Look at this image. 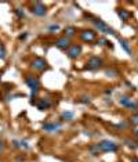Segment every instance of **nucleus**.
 <instances>
[{
    "label": "nucleus",
    "mask_w": 138,
    "mask_h": 162,
    "mask_svg": "<svg viewBox=\"0 0 138 162\" xmlns=\"http://www.w3.org/2000/svg\"><path fill=\"white\" fill-rule=\"evenodd\" d=\"M97 148L99 151H104V152H113V151H118V144L115 141H109V140H102V141H99L97 144Z\"/></svg>",
    "instance_id": "obj_1"
},
{
    "label": "nucleus",
    "mask_w": 138,
    "mask_h": 162,
    "mask_svg": "<svg viewBox=\"0 0 138 162\" xmlns=\"http://www.w3.org/2000/svg\"><path fill=\"white\" fill-rule=\"evenodd\" d=\"M94 22V25H95V28L98 29L99 32H102V33H107V35H115V31L110 26H108L104 21H99V20H95V21H93Z\"/></svg>",
    "instance_id": "obj_2"
},
{
    "label": "nucleus",
    "mask_w": 138,
    "mask_h": 162,
    "mask_svg": "<svg viewBox=\"0 0 138 162\" xmlns=\"http://www.w3.org/2000/svg\"><path fill=\"white\" fill-rule=\"evenodd\" d=\"M26 85L31 87L32 90V96H35L39 92V79L35 76H28L26 78Z\"/></svg>",
    "instance_id": "obj_3"
},
{
    "label": "nucleus",
    "mask_w": 138,
    "mask_h": 162,
    "mask_svg": "<svg viewBox=\"0 0 138 162\" xmlns=\"http://www.w3.org/2000/svg\"><path fill=\"white\" fill-rule=\"evenodd\" d=\"M32 14H35L37 17H43L46 15V6L43 3H40V1H36L33 6H32Z\"/></svg>",
    "instance_id": "obj_4"
},
{
    "label": "nucleus",
    "mask_w": 138,
    "mask_h": 162,
    "mask_svg": "<svg viewBox=\"0 0 138 162\" xmlns=\"http://www.w3.org/2000/svg\"><path fill=\"white\" fill-rule=\"evenodd\" d=\"M102 64L104 62L99 57H91L88 62H87V67H88V69H98L102 67Z\"/></svg>",
    "instance_id": "obj_5"
},
{
    "label": "nucleus",
    "mask_w": 138,
    "mask_h": 162,
    "mask_svg": "<svg viewBox=\"0 0 138 162\" xmlns=\"http://www.w3.org/2000/svg\"><path fill=\"white\" fill-rule=\"evenodd\" d=\"M120 104H122L123 107H127V108H130V109H137L138 108V103L134 101V100L130 98V97H122L120 98Z\"/></svg>",
    "instance_id": "obj_6"
},
{
    "label": "nucleus",
    "mask_w": 138,
    "mask_h": 162,
    "mask_svg": "<svg viewBox=\"0 0 138 162\" xmlns=\"http://www.w3.org/2000/svg\"><path fill=\"white\" fill-rule=\"evenodd\" d=\"M32 67L36 71H44V69L47 68V62L43 58H35V60L32 61Z\"/></svg>",
    "instance_id": "obj_7"
},
{
    "label": "nucleus",
    "mask_w": 138,
    "mask_h": 162,
    "mask_svg": "<svg viewBox=\"0 0 138 162\" xmlns=\"http://www.w3.org/2000/svg\"><path fill=\"white\" fill-rule=\"evenodd\" d=\"M82 53V47L77 45L75 46H71V47H68V56L71 57V58H77Z\"/></svg>",
    "instance_id": "obj_8"
},
{
    "label": "nucleus",
    "mask_w": 138,
    "mask_h": 162,
    "mask_svg": "<svg viewBox=\"0 0 138 162\" xmlns=\"http://www.w3.org/2000/svg\"><path fill=\"white\" fill-rule=\"evenodd\" d=\"M80 37H82L83 42H93L95 39V33L93 31H82Z\"/></svg>",
    "instance_id": "obj_9"
},
{
    "label": "nucleus",
    "mask_w": 138,
    "mask_h": 162,
    "mask_svg": "<svg viewBox=\"0 0 138 162\" xmlns=\"http://www.w3.org/2000/svg\"><path fill=\"white\" fill-rule=\"evenodd\" d=\"M43 129L48 133L58 132V130H61V123H46V125H43Z\"/></svg>",
    "instance_id": "obj_10"
},
{
    "label": "nucleus",
    "mask_w": 138,
    "mask_h": 162,
    "mask_svg": "<svg viewBox=\"0 0 138 162\" xmlns=\"http://www.w3.org/2000/svg\"><path fill=\"white\" fill-rule=\"evenodd\" d=\"M55 46L59 47V49H66V47H69V39L68 37H61V39L55 42Z\"/></svg>",
    "instance_id": "obj_11"
},
{
    "label": "nucleus",
    "mask_w": 138,
    "mask_h": 162,
    "mask_svg": "<svg viewBox=\"0 0 138 162\" xmlns=\"http://www.w3.org/2000/svg\"><path fill=\"white\" fill-rule=\"evenodd\" d=\"M50 106H51V103H50V100H47V98H42V100L37 103V108L42 109V111H43V109H47Z\"/></svg>",
    "instance_id": "obj_12"
},
{
    "label": "nucleus",
    "mask_w": 138,
    "mask_h": 162,
    "mask_svg": "<svg viewBox=\"0 0 138 162\" xmlns=\"http://www.w3.org/2000/svg\"><path fill=\"white\" fill-rule=\"evenodd\" d=\"M75 33H76V28L75 26H68L66 29H65V37H72V36H75Z\"/></svg>",
    "instance_id": "obj_13"
},
{
    "label": "nucleus",
    "mask_w": 138,
    "mask_h": 162,
    "mask_svg": "<svg viewBox=\"0 0 138 162\" xmlns=\"http://www.w3.org/2000/svg\"><path fill=\"white\" fill-rule=\"evenodd\" d=\"M73 117H75V114L73 112H65L62 114V119H66V121H71V119H73Z\"/></svg>",
    "instance_id": "obj_14"
},
{
    "label": "nucleus",
    "mask_w": 138,
    "mask_h": 162,
    "mask_svg": "<svg viewBox=\"0 0 138 162\" xmlns=\"http://www.w3.org/2000/svg\"><path fill=\"white\" fill-rule=\"evenodd\" d=\"M119 15H120V18H123V20H127V18L130 17V14H129L126 10H120V11H119Z\"/></svg>",
    "instance_id": "obj_15"
},
{
    "label": "nucleus",
    "mask_w": 138,
    "mask_h": 162,
    "mask_svg": "<svg viewBox=\"0 0 138 162\" xmlns=\"http://www.w3.org/2000/svg\"><path fill=\"white\" fill-rule=\"evenodd\" d=\"M120 45H122V47L124 50H126L127 53H131V50H130V46L127 45V42L126 40H120Z\"/></svg>",
    "instance_id": "obj_16"
},
{
    "label": "nucleus",
    "mask_w": 138,
    "mask_h": 162,
    "mask_svg": "<svg viewBox=\"0 0 138 162\" xmlns=\"http://www.w3.org/2000/svg\"><path fill=\"white\" fill-rule=\"evenodd\" d=\"M14 146H17V147H21V148H28V144H26V141H14Z\"/></svg>",
    "instance_id": "obj_17"
},
{
    "label": "nucleus",
    "mask_w": 138,
    "mask_h": 162,
    "mask_svg": "<svg viewBox=\"0 0 138 162\" xmlns=\"http://www.w3.org/2000/svg\"><path fill=\"white\" fill-rule=\"evenodd\" d=\"M6 57V49H4V46L0 43V58H4Z\"/></svg>",
    "instance_id": "obj_18"
},
{
    "label": "nucleus",
    "mask_w": 138,
    "mask_h": 162,
    "mask_svg": "<svg viewBox=\"0 0 138 162\" xmlns=\"http://www.w3.org/2000/svg\"><path fill=\"white\" fill-rule=\"evenodd\" d=\"M131 121H133V123H134V125H138V114L133 115V118H131Z\"/></svg>",
    "instance_id": "obj_19"
},
{
    "label": "nucleus",
    "mask_w": 138,
    "mask_h": 162,
    "mask_svg": "<svg viewBox=\"0 0 138 162\" xmlns=\"http://www.w3.org/2000/svg\"><path fill=\"white\" fill-rule=\"evenodd\" d=\"M15 12H17V15L20 17V18H22V17H24V11H21L20 8H17V10H15Z\"/></svg>",
    "instance_id": "obj_20"
},
{
    "label": "nucleus",
    "mask_w": 138,
    "mask_h": 162,
    "mask_svg": "<svg viewBox=\"0 0 138 162\" xmlns=\"http://www.w3.org/2000/svg\"><path fill=\"white\" fill-rule=\"evenodd\" d=\"M58 29H59L58 25H51V26H50V31H58Z\"/></svg>",
    "instance_id": "obj_21"
},
{
    "label": "nucleus",
    "mask_w": 138,
    "mask_h": 162,
    "mask_svg": "<svg viewBox=\"0 0 138 162\" xmlns=\"http://www.w3.org/2000/svg\"><path fill=\"white\" fill-rule=\"evenodd\" d=\"M3 148H4V144H3V141L0 140V154L3 152Z\"/></svg>",
    "instance_id": "obj_22"
},
{
    "label": "nucleus",
    "mask_w": 138,
    "mask_h": 162,
    "mask_svg": "<svg viewBox=\"0 0 138 162\" xmlns=\"http://www.w3.org/2000/svg\"><path fill=\"white\" fill-rule=\"evenodd\" d=\"M131 162H138V158H133V161Z\"/></svg>",
    "instance_id": "obj_23"
},
{
    "label": "nucleus",
    "mask_w": 138,
    "mask_h": 162,
    "mask_svg": "<svg viewBox=\"0 0 138 162\" xmlns=\"http://www.w3.org/2000/svg\"><path fill=\"white\" fill-rule=\"evenodd\" d=\"M135 134H137V136H138V130H135Z\"/></svg>",
    "instance_id": "obj_24"
}]
</instances>
